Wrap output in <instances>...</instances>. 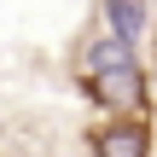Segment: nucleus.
I'll list each match as a JSON object with an SVG mask.
<instances>
[{
	"instance_id": "20e7f679",
	"label": "nucleus",
	"mask_w": 157,
	"mask_h": 157,
	"mask_svg": "<svg viewBox=\"0 0 157 157\" xmlns=\"http://www.w3.org/2000/svg\"><path fill=\"white\" fill-rule=\"evenodd\" d=\"M151 93H157V64H151Z\"/></svg>"
},
{
	"instance_id": "f257e3e1",
	"label": "nucleus",
	"mask_w": 157,
	"mask_h": 157,
	"mask_svg": "<svg viewBox=\"0 0 157 157\" xmlns=\"http://www.w3.org/2000/svg\"><path fill=\"white\" fill-rule=\"evenodd\" d=\"M87 87H93V99L99 105H111V111H146V70H140V58H134V41H122V35H99L93 47H87Z\"/></svg>"
},
{
	"instance_id": "7ed1b4c3",
	"label": "nucleus",
	"mask_w": 157,
	"mask_h": 157,
	"mask_svg": "<svg viewBox=\"0 0 157 157\" xmlns=\"http://www.w3.org/2000/svg\"><path fill=\"white\" fill-rule=\"evenodd\" d=\"M105 12V29L122 35V41H140L146 35V0H99Z\"/></svg>"
},
{
	"instance_id": "f03ea898",
	"label": "nucleus",
	"mask_w": 157,
	"mask_h": 157,
	"mask_svg": "<svg viewBox=\"0 0 157 157\" xmlns=\"http://www.w3.org/2000/svg\"><path fill=\"white\" fill-rule=\"evenodd\" d=\"M87 146H93V157H151V128L140 111H117L111 122H99L87 134Z\"/></svg>"
}]
</instances>
